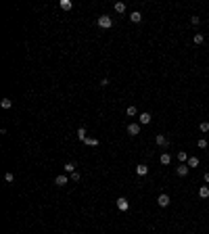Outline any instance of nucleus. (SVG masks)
Segmentation results:
<instances>
[{
    "mask_svg": "<svg viewBox=\"0 0 209 234\" xmlns=\"http://www.w3.org/2000/svg\"><path fill=\"white\" fill-rule=\"evenodd\" d=\"M151 119H153L151 113H140V115H138V123H140V126H149Z\"/></svg>",
    "mask_w": 209,
    "mask_h": 234,
    "instance_id": "4",
    "label": "nucleus"
},
{
    "mask_svg": "<svg viewBox=\"0 0 209 234\" xmlns=\"http://www.w3.org/2000/svg\"><path fill=\"white\" fill-rule=\"evenodd\" d=\"M59 6H61L63 11H71V9H73V2H71V0H61Z\"/></svg>",
    "mask_w": 209,
    "mask_h": 234,
    "instance_id": "10",
    "label": "nucleus"
},
{
    "mask_svg": "<svg viewBox=\"0 0 209 234\" xmlns=\"http://www.w3.org/2000/svg\"><path fill=\"white\" fill-rule=\"evenodd\" d=\"M199 197H201V199H207L209 197V186H201L199 188Z\"/></svg>",
    "mask_w": 209,
    "mask_h": 234,
    "instance_id": "15",
    "label": "nucleus"
},
{
    "mask_svg": "<svg viewBox=\"0 0 209 234\" xmlns=\"http://www.w3.org/2000/svg\"><path fill=\"white\" fill-rule=\"evenodd\" d=\"M0 105H2V109H11V107H13V100H11V98H2V103H0Z\"/></svg>",
    "mask_w": 209,
    "mask_h": 234,
    "instance_id": "20",
    "label": "nucleus"
},
{
    "mask_svg": "<svg viewBox=\"0 0 209 234\" xmlns=\"http://www.w3.org/2000/svg\"><path fill=\"white\" fill-rule=\"evenodd\" d=\"M188 157H190V155H188V153H184V151L178 153V161H180V163H186V161H188Z\"/></svg>",
    "mask_w": 209,
    "mask_h": 234,
    "instance_id": "18",
    "label": "nucleus"
},
{
    "mask_svg": "<svg viewBox=\"0 0 209 234\" xmlns=\"http://www.w3.org/2000/svg\"><path fill=\"white\" fill-rule=\"evenodd\" d=\"M126 115H128V117H136V115H138V109H136L134 105H130L128 109H126Z\"/></svg>",
    "mask_w": 209,
    "mask_h": 234,
    "instance_id": "14",
    "label": "nucleus"
},
{
    "mask_svg": "<svg viewBox=\"0 0 209 234\" xmlns=\"http://www.w3.org/2000/svg\"><path fill=\"white\" fill-rule=\"evenodd\" d=\"M69 180L78 182V180H80V172H73V174H69Z\"/></svg>",
    "mask_w": 209,
    "mask_h": 234,
    "instance_id": "24",
    "label": "nucleus"
},
{
    "mask_svg": "<svg viewBox=\"0 0 209 234\" xmlns=\"http://www.w3.org/2000/svg\"><path fill=\"white\" fill-rule=\"evenodd\" d=\"M4 180H6V182H13V180H15V176L9 172V174H4Z\"/></svg>",
    "mask_w": 209,
    "mask_h": 234,
    "instance_id": "26",
    "label": "nucleus"
},
{
    "mask_svg": "<svg viewBox=\"0 0 209 234\" xmlns=\"http://www.w3.org/2000/svg\"><path fill=\"white\" fill-rule=\"evenodd\" d=\"M203 180H205V182H209V172H207L205 176H203Z\"/></svg>",
    "mask_w": 209,
    "mask_h": 234,
    "instance_id": "28",
    "label": "nucleus"
},
{
    "mask_svg": "<svg viewBox=\"0 0 209 234\" xmlns=\"http://www.w3.org/2000/svg\"><path fill=\"white\" fill-rule=\"evenodd\" d=\"M197 146H199V149H207V140H205V138H199Z\"/></svg>",
    "mask_w": 209,
    "mask_h": 234,
    "instance_id": "23",
    "label": "nucleus"
},
{
    "mask_svg": "<svg viewBox=\"0 0 209 234\" xmlns=\"http://www.w3.org/2000/svg\"><path fill=\"white\" fill-rule=\"evenodd\" d=\"M96 23H98V27H103V29H109V27H113V19L109 15H101Z\"/></svg>",
    "mask_w": 209,
    "mask_h": 234,
    "instance_id": "1",
    "label": "nucleus"
},
{
    "mask_svg": "<svg viewBox=\"0 0 209 234\" xmlns=\"http://www.w3.org/2000/svg\"><path fill=\"white\" fill-rule=\"evenodd\" d=\"M130 21H132V23H140V21H142V15H140L138 11H132L130 13Z\"/></svg>",
    "mask_w": 209,
    "mask_h": 234,
    "instance_id": "9",
    "label": "nucleus"
},
{
    "mask_svg": "<svg viewBox=\"0 0 209 234\" xmlns=\"http://www.w3.org/2000/svg\"><path fill=\"white\" fill-rule=\"evenodd\" d=\"M136 174H138V176H146V174H149V167H146L144 163L136 165Z\"/></svg>",
    "mask_w": 209,
    "mask_h": 234,
    "instance_id": "13",
    "label": "nucleus"
},
{
    "mask_svg": "<svg viewBox=\"0 0 209 234\" xmlns=\"http://www.w3.org/2000/svg\"><path fill=\"white\" fill-rule=\"evenodd\" d=\"M67 182H69V178H67L65 174H61V176H57V178H55V184H57V186H65Z\"/></svg>",
    "mask_w": 209,
    "mask_h": 234,
    "instance_id": "7",
    "label": "nucleus"
},
{
    "mask_svg": "<svg viewBox=\"0 0 209 234\" xmlns=\"http://www.w3.org/2000/svg\"><path fill=\"white\" fill-rule=\"evenodd\" d=\"M188 234H192V232H188Z\"/></svg>",
    "mask_w": 209,
    "mask_h": 234,
    "instance_id": "29",
    "label": "nucleus"
},
{
    "mask_svg": "<svg viewBox=\"0 0 209 234\" xmlns=\"http://www.w3.org/2000/svg\"><path fill=\"white\" fill-rule=\"evenodd\" d=\"M192 42H195L197 46H199V44H203V42H205V36H203V34H195V36H192Z\"/></svg>",
    "mask_w": 209,
    "mask_h": 234,
    "instance_id": "16",
    "label": "nucleus"
},
{
    "mask_svg": "<svg viewBox=\"0 0 209 234\" xmlns=\"http://www.w3.org/2000/svg\"><path fill=\"white\" fill-rule=\"evenodd\" d=\"M117 209L119 211H128L130 209V201L126 199V197H119V199H117Z\"/></svg>",
    "mask_w": 209,
    "mask_h": 234,
    "instance_id": "2",
    "label": "nucleus"
},
{
    "mask_svg": "<svg viewBox=\"0 0 209 234\" xmlns=\"http://www.w3.org/2000/svg\"><path fill=\"white\" fill-rule=\"evenodd\" d=\"M75 167H78V165L73 163V161H69V163H65V165H63V169H65V172H67V174H73V172H78V169H75Z\"/></svg>",
    "mask_w": 209,
    "mask_h": 234,
    "instance_id": "12",
    "label": "nucleus"
},
{
    "mask_svg": "<svg viewBox=\"0 0 209 234\" xmlns=\"http://www.w3.org/2000/svg\"><path fill=\"white\" fill-rule=\"evenodd\" d=\"M186 165H188V167H197V165H199V157H188Z\"/></svg>",
    "mask_w": 209,
    "mask_h": 234,
    "instance_id": "19",
    "label": "nucleus"
},
{
    "mask_svg": "<svg viewBox=\"0 0 209 234\" xmlns=\"http://www.w3.org/2000/svg\"><path fill=\"white\" fill-rule=\"evenodd\" d=\"M188 172H190V167L186 163H180L178 167H176V174L180 176V178H184V176H188Z\"/></svg>",
    "mask_w": 209,
    "mask_h": 234,
    "instance_id": "3",
    "label": "nucleus"
},
{
    "mask_svg": "<svg viewBox=\"0 0 209 234\" xmlns=\"http://www.w3.org/2000/svg\"><path fill=\"white\" fill-rule=\"evenodd\" d=\"M128 134L130 136H138L140 134V123H130L128 126Z\"/></svg>",
    "mask_w": 209,
    "mask_h": 234,
    "instance_id": "6",
    "label": "nucleus"
},
{
    "mask_svg": "<svg viewBox=\"0 0 209 234\" xmlns=\"http://www.w3.org/2000/svg\"><path fill=\"white\" fill-rule=\"evenodd\" d=\"M78 138H80L82 142H84L86 138H88V136H86V128H80V130H78Z\"/></svg>",
    "mask_w": 209,
    "mask_h": 234,
    "instance_id": "22",
    "label": "nucleus"
},
{
    "mask_svg": "<svg viewBox=\"0 0 209 234\" xmlns=\"http://www.w3.org/2000/svg\"><path fill=\"white\" fill-rule=\"evenodd\" d=\"M199 130H201V132H209V123H207V121H203V123L199 126Z\"/></svg>",
    "mask_w": 209,
    "mask_h": 234,
    "instance_id": "25",
    "label": "nucleus"
},
{
    "mask_svg": "<svg viewBox=\"0 0 209 234\" xmlns=\"http://www.w3.org/2000/svg\"><path fill=\"white\" fill-rule=\"evenodd\" d=\"M159 161H161V165H169L172 163V155L169 153H163L161 157H159Z\"/></svg>",
    "mask_w": 209,
    "mask_h": 234,
    "instance_id": "11",
    "label": "nucleus"
},
{
    "mask_svg": "<svg viewBox=\"0 0 209 234\" xmlns=\"http://www.w3.org/2000/svg\"><path fill=\"white\" fill-rule=\"evenodd\" d=\"M155 142H157V146H167V144H169L163 134H157V136H155Z\"/></svg>",
    "mask_w": 209,
    "mask_h": 234,
    "instance_id": "8",
    "label": "nucleus"
},
{
    "mask_svg": "<svg viewBox=\"0 0 209 234\" xmlns=\"http://www.w3.org/2000/svg\"><path fill=\"white\" fill-rule=\"evenodd\" d=\"M84 144H86V146H98V138H90V136H88V138L84 140Z\"/></svg>",
    "mask_w": 209,
    "mask_h": 234,
    "instance_id": "17",
    "label": "nucleus"
},
{
    "mask_svg": "<svg viewBox=\"0 0 209 234\" xmlns=\"http://www.w3.org/2000/svg\"><path fill=\"white\" fill-rule=\"evenodd\" d=\"M157 205H159V207H167V205H169V197H167L165 192H161V194L157 197Z\"/></svg>",
    "mask_w": 209,
    "mask_h": 234,
    "instance_id": "5",
    "label": "nucleus"
},
{
    "mask_svg": "<svg viewBox=\"0 0 209 234\" xmlns=\"http://www.w3.org/2000/svg\"><path fill=\"white\" fill-rule=\"evenodd\" d=\"M190 23H192V25H199V23H201V19H199V17H190Z\"/></svg>",
    "mask_w": 209,
    "mask_h": 234,
    "instance_id": "27",
    "label": "nucleus"
},
{
    "mask_svg": "<svg viewBox=\"0 0 209 234\" xmlns=\"http://www.w3.org/2000/svg\"><path fill=\"white\" fill-rule=\"evenodd\" d=\"M115 13H126V4L124 2H115Z\"/></svg>",
    "mask_w": 209,
    "mask_h": 234,
    "instance_id": "21",
    "label": "nucleus"
}]
</instances>
